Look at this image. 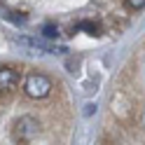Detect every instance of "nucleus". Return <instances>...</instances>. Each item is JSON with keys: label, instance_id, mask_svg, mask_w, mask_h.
Here are the masks:
<instances>
[{"label": "nucleus", "instance_id": "7", "mask_svg": "<svg viewBox=\"0 0 145 145\" xmlns=\"http://www.w3.org/2000/svg\"><path fill=\"white\" fill-rule=\"evenodd\" d=\"M126 5H129L131 10H143V7H145V0H126Z\"/></svg>", "mask_w": 145, "mask_h": 145}, {"label": "nucleus", "instance_id": "5", "mask_svg": "<svg viewBox=\"0 0 145 145\" xmlns=\"http://www.w3.org/2000/svg\"><path fill=\"white\" fill-rule=\"evenodd\" d=\"M0 12H3V16L10 19L12 24H26V14H21V12H10V10H0Z\"/></svg>", "mask_w": 145, "mask_h": 145}, {"label": "nucleus", "instance_id": "1", "mask_svg": "<svg viewBox=\"0 0 145 145\" xmlns=\"http://www.w3.org/2000/svg\"><path fill=\"white\" fill-rule=\"evenodd\" d=\"M38 133H40V122L33 115H21L12 124V140L19 145H28L31 140L38 138Z\"/></svg>", "mask_w": 145, "mask_h": 145}, {"label": "nucleus", "instance_id": "4", "mask_svg": "<svg viewBox=\"0 0 145 145\" xmlns=\"http://www.w3.org/2000/svg\"><path fill=\"white\" fill-rule=\"evenodd\" d=\"M72 31H84L87 35H98V33H101V28H98L96 24H91V21H82V24H77Z\"/></svg>", "mask_w": 145, "mask_h": 145}, {"label": "nucleus", "instance_id": "3", "mask_svg": "<svg viewBox=\"0 0 145 145\" xmlns=\"http://www.w3.org/2000/svg\"><path fill=\"white\" fill-rule=\"evenodd\" d=\"M19 84V72L10 66H0V91H12Z\"/></svg>", "mask_w": 145, "mask_h": 145}, {"label": "nucleus", "instance_id": "6", "mask_svg": "<svg viewBox=\"0 0 145 145\" xmlns=\"http://www.w3.org/2000/svg\"><path fill=\"white\" fill-rule=\"evenodd\" d=\"M42 35H44L47 40L59 38V26H56V24H44V26H42Z\"/></svg>", "mask_w": 145, "mask_h": 145}, {"label": "nucleus", "instance_id": "2", "mask_svg": "<svg viewBox=\"0 0 145 145\" xmlns=\"http://www.w3.org/2000/svg\"><path fill=\"white\" fill-rule=\"evenodd\" d=\"M52 80L47 75H42V72H31L28 77H26V82H24V91L28 98H35V101H40V98H47L52 94Z\"/></svg>", "mask_w": 145, "mask_h": 145}]
</instances>
